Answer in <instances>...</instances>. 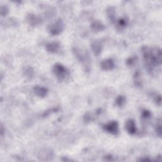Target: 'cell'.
Returning <instances> with one entry per match:
<instances>
[{"label":"cell","mask_w":162,"mask_h":162,"mask_svg":"<svg viewBox=\"0 0 162 162\" xmlns=\"http://www.w3.org/2000/svg\"><path fill=\"white\" fill-rule=\"evenodd\" d=\"M126 99L124 96L120 95L115 100V105L118 107H122L126 103Z\"/></svg>","instance_id":"4fadbf2b"},{"label":"cell","mask_w":162,"mask_h":162,"mask_svg":"<svg viewBox=\"0 0 162 162\" xmlns=\"http://www.w3.org/2000/svg\"><path fill=\"white\" fill-rule=\"evenodd\" d=\"M23 72L24 75L28 79H31L33 78L34 75V70L31 67H25L23 70Z\"/></svg>","instance_id":"7c38bea8"},{"label":"cell","mask_w":162,"mask_h":162,"mask_svg":"<svg viewBox=\"0 0 162 162\" xmlns=\"http://www.w3.org/2000/svg\"><path fill=\"white\" fill-rule=\"evenodd\" d=\"M60 49V44L58 42L49 43L46 45V50L50 53H56Z\"/></svg>","instance_id":"ba28073f"},{"label":"cell","mask_w":162,"mask_h":162,"mask_svg":"<svg viewBox=\"0 0 162 162\" xmlns=\"http://www.w3.org/2000/svg\"><path fill=\"white\" fill-rule=\"evenodd\" d=\"M108 17L110 18V19L111 20H113L115 19V10L113 9V8L110 7L109 8V9H108Z\"/></svg>","instance_id":"9a60e30c"},{"label":"cell","mask_w":162,"mask_h":162,"mask_svg":"<svg viewBox=\"0 0 162 162\" xmlns=\"http://www.w3.org/2000/svg\"><path fill=\"white\" fill-rule=\"evenodd\" d=\"M103 129L113 135H117L118 133V124L116 121H111L109 123L103 126Z\"/></svg>","instance_id":"277c9868"},{"label":"cell","mask_w":162,"mask_h":162,"mask_svg":"<svg viewBox=\"0 0 162 162\" xmlns=\"http://www.w3.org/2000/svg\"><path fill=\"white\" fill-rule=\"evenodd\" d=\"M156 131L157 132V134L160 137L161 136V124L158 125L156 128Z\"/></svg>","instance_id":"d6986e66"},{"label":"cell","mask_w":162,"mask_h":162,"mask_svg":"<svg viewBox=\"0 0 162 162\" xmlns=\"http://www.w3.org/2000/svg\"><path fill=\"white\" fill-rule=\"evenodd\" d=\"M27 21L32 26H35L40 22V19L34 14H29L27 17Z\"/></svg>","instance_id":"8fae6325"},{"label":"cell","mask_w":162,"mask_h":162,"mask_svg":"<svg viewBox=\"0 0 162 162\" xmlns=\"http://www.w3.org/2000/svg\"><path fill=\"white\" fill-rule=\"evenodd\" d=\"M151 116V113L147 110H144L142 111V113H141V116L142 118H145V119H148V118H149Z\"/></svg>","instance_id":"2e32d148"},{"label":"cell","mask_w":162,"mask_h":162,"mask_svg":"<svg viewBox=\"0 0 162 162\" xmlns=\"http://www.w3.org/2000/svg\"><path fill=\"white\" fill-rule=\"evenodd\" d=\"M161 96L160 95H157L156 96V99H155V101L156 102L157 104H158L159 105H161Z\"/></svg>","instance_id":"44dd1931"},{"label":"cell","mask_w":162,"mask_h":162,"mask_svg":"<svg viewBox=\"0 0 162 162\" xmlns=\"http://www.w3.org/2000/svg\"><path fill=\"white\" fill-rule=\"evenodd\" d=\"M53 72L59 80H63L68 75L66 67L60 63H56L53 67Z\"/></svg>","instance_id":"7a4b0ae2"},{"label":"cell","mask_w":162,"mask_h":162,"mask_svg":"<svg viewBox=\"0 0 162 162\" xmlns=\"http://www.w3.org/2000/svg\"><path fill=\"white\" fill-rule=\"evenodd\" d=\"M91 115H89V113H86L84 116V121L86 122H89L91 120Z\"/></svg>","instance_id":"ffe728a7"},{"label":"cell","mask_w":162,"mask_h":162,"mask_svg":"<svg viewBox=\"0 0 162 162\" xmlns=\"http://www.w3.org/2000/svg\"><path fill=\"white\" fill-rule=\"evenodd\" d=\"M127 22L126 19H120L117 23L118 27L121 29H123V28L126 27L127 26Z\"/></svg>","instance_id":"5bb4252c"},{"label":"cell","mask_w":162,"mask_h":162,"mask_svg":"<svg viewBox=\"0 0 162 162\" xmlns=\"http://www.w3.org/2000/svg\"><path fill=\"white\" fill-rule=\"evenodd\" d=\"M91 49L96 56H99L102 51V45L98 40H94L91 44Z\"/></svg>","instance_id":"9c48e42d"},{"label":"cell","mask_w":162,"mask_h":162,"mask_svg":"<svg viewBox=\"0 0 162 162\" xmlns=\"http://www.w3.org/2000/svg\"><path fill=\"white\" fill-rule=\"evenodd\" d=\"M8 13V9L7 7H2L1 8V14L2 16H6Z\"/></svg>","instance_id":"e0dca14e"},{"label":"cell","mask_w":162,"mask_h":162,"mask_svg":"<svg viewBox=\"0 0 162 162\" xmlns=\"http://www.w3.org/2000/svg\"><path fill=\"white\" fill-rule=\"evenodd\" d=\"M105 29V25L99 21H95L91 25V29L94 32H98L103 30Z\"/></svg>","instance_id":"30bf717a"},{"label":"cell","mask_w":162,"mask_h":162,"mask_svg":"<svg viewBox=\"0 0 162 162\" xmlns=\"http://www.w3.org/2000/svg\"><path fill=\"white\" fill-rule=\"evenodd\" d=\"M126 129L130 134H134L137 131V127L134 120L129 119L126 123Z\"/></svg>","instance_id":"52a82bcc"},{"label":"cell","mask_w":162,"mask_h":162,"mask_svg":"<svg viewBox=\"0 0 162 162\" xmlns=\"http://www.w3.org/2000/svg\"><path fill=\"white\" fill-rule=\"evenodd\" d=\"M144 59L146 66L153 68L161 63V51L158 48L143 47L142 49Z\"/></svg>","instance_id":"6da1fadb"},{"label":"cell","mask_w":162,"mask_h":162,"mask_svg":"<svg viewBox=\"0 0 162 162\" xmlns=\"http://www.w3.org/2000/svg\"><path fill=\"white\" fill-rule=\"evenodd\" d=\"M64 29V24L61 19H57L55 22L49 25L48 30L49 33L53 35L60 34Z\"/></svg>","instance_id":"3957f363"},{"label":"cell","mask_w":162,"mask_h":162,"mask_svg":"<svg viewBox=\"0 0 162 162\" xmlns=\"http://www.w3.org/2000/svg\"><path fill=\"white\" fill-rule=\"evenodd\" d=\"M100 65H101V68L103 70H106V71L112 70L115 66L114 61L111 58L104 60L101 62Z\"/></svg>","instance_id":"5b68a950"},{"label":"cell","mask_w":162,"mask_h":162,"mask_svg":"<svg viewBox=\"0 0 162 162\" xmlns=\"http://www.w3.org/2000/svg\"><path fill=\"white\" fill-rule=\"evenodd\" d=\"M136 57H131L127 60V64L128 65H132L134 64V63L136 62Z\"/></svg>","instance_id":"ac0fdd59"},{"label":"cell","mask_w":162,"mask_h":162,"mask_svg":"<svg viewBox=\"0 0 162 162\" xmlns=\"http://www.w3.org/2000/svg\"><path fill=\"white\" fill-rule=\"evenodd\" d=\"M33 91L34 94L39 97V98H45L47 96L48 90L44 87L40 86H36L33 88Z\"/></svg>","instance_id":"8992f818"}]
</instances>
